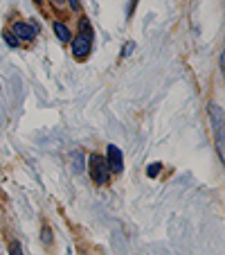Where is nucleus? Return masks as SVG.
<instances>
[{
	"instance_id": "nucleus-1",
	"label": "nucleus",
	"mask_w": 225,
	"mask_h": 255,
	"mask_svg": "<svg viewBox=\"0 0 225 255\" xmlns=\"http://www.w3.org/2000/svg\"><path fill=\"white\" fill-rule=\"evenodd\" d=\"M92 48V27H90V20L81 18L79 20V34L72 39V54L77 59H83L90 54Z\"/></svg>"
},
{
	"instance_id": "nucleus-2",
	"label": "nucleus",
	"mask_w": 225,
	"mask_h": 255,
	"mask_svg": "<svg viewBox=\"0 0 225 255\" xmlns=\"http://www.w3.org/2000/svg\"><path fill=\"white\" fill-rule=\"evenodd\" d=\"M210 118H212V127H214V140H216V151H219V158L223 160V144H225V129H223V111L221 106L210 104Z\"/></svg>"
},
{
	"instance_id": "nucleus-3",
	"label": "nucleus",
	"mask_w": 225,
	"mask_h": 255,
	"mask_svg": "<svg viewBox=\"0 0 225 255\" xmlns=\"http://www.w3.org/2000/svg\"><path fill=\"white\" fill-rule=\"evenodd\" d=\"M88 165H90V176H92V181H95L97 185H106V183H108L110 169H108V165H106L104 156L92 154L90 160H88Z\"/></svg>"
},
{
	"instance_id": "nucleus-4",
	"label": "nucleus",
	"mask_w": 225,
	"mask_h": 255,
	"mask_svg": "<svg viewBox=\"0 0 225 255\" xmlns=\"http://www.w3.org/2000/svg\"><path fill=\"white\" fill-rule=\"evenodd\" d=\"M106 165H108L110 172H117V174L124 169V158H122L120 147H115V144H108V149H106Z\"/></svg>"
},
{
	"instance_id": "nucleus-5",
	"label": "nucleus",
	"mask_w": 225,
	"mask_h": 255,
	"mask_svg": "<svg viewBox=\"0 0 225 255\" xmlns=\"http://www.w3.org/2000/svg\"><path fill=\"white\" fill-rule=\"evenodd\" d=\"M11 34L18 36V39H23V41H32V39H36L39 27H36V25H29V23H14Z\"/></svg>"
},
{
	"instance_id": "nucleus-6",
	"label": "nucleus",
	"mask_w": 225,
	"mask_h": 255,
	"mask_svg": "<svg viewBox=\"0 0 225 255\" xmlns=\"http://www.w3.org/2000/svg\"><path fill=\"white\" fill-rule=\"evenodd\" d=\"M54 34H57V39L61 41V43H68V41H70V29L66 27V25L63 23H54Z\"/></svg>"
},
{
	"instance_id": "nucleus-7",
	"label": "nucleus",
	"mask_w": 225,
	"mask_h": 255,
	"mask_svg": "<svg viewBox=\"0 0 225 255\" xmlns=\"http://www.w3.org/2000/svg\"><path fill=\"white\" fill-rule=\"evenodd\" d=\"M160 169H162V165H160V163H153V165H151V167H149V176H151V178H153V176H158V172H160Z\"/></svg>"
},
{
	"instance_id": "nucleus-8",
	"label": "nucleus",
	"mask_w": 225,
	"mask_h": 255,
	"mask_svg": "<svg viewBox=\"0 0 225 255\" xmlns=\"http://www.w3.org/2000/svg\"><path fill=\"white\" fill-rule=\"evenodd\" d=\"M5 41L11 45V48H16V45H18V41H16V36L11 32H5Z\"/></svg>"
},
{
	"instance_id": "nucleus-9",
	"label": "nucleus",
	"mask_w": 225,
	"mask_h": 255,
	"mask_svg": "<svg viewBox=\"0 0 225 255\" xmlns=\"http://www.w3.org/2000/svg\"><path fill=\"white\" fill-rule=\"evenodd\" d=\"M9 251H11V255H23V251H20V244H16V242H11Z\"/></svg>"
},
{
	"instance_id": "nucleus-10",
	"label": "nucleus",
	"mask_w": 225,
	"mask_h": 255,
	"mask_svg": "<svg viewBox=\"0 0 225 255\" xmlns=\"http://www.w3.org/2000/svg\"><path fill=\"white\" fill-rule=\"evenodd\" d=\"M68 5L72 7V11H77L79 7H81V5H79V0H68Z\"/></svg>"
},
{
	"instance_id": "nucleus-11",
	"label": "nucleus",
	"mask_w": 225,
	"mask_h": 255,
	"mask_svg": "<svg viewBox=\"0 0 225 255\" xmlns=\"http://www.w3.org/2000/svg\"><path fill=\"white\" fill-rule=\"evenodd\" d=\"M131 50H133V43L124 45V50H122V57H129V54H131Z\"/></svg>"
},
{
	"instance_id": "nucleus-12",
	"label": "nucleus",
	"mask_w": 225,
	"mask_h": 255,
	"mask_svg": "<svg viewBox=\"0 0 225 255\" xmlns=\"http://www.w3.org/2000/svg\"><path fill=\"white\" fill-rule=\"evenodd\" d=\"M43 242H45V244L50 242V228H43Z\"/></svg>"
},
{
	"instance_id": "nucleus-13",
	"label": "nucleus",
	"mask_w": 225,
	"mask_h": 255,
	"mask_svg": "<svg viewBox=\"0 0 225 255\" xmlns=\"http://www.w3.org/2000/svg\"><path fill=\"white\" fill-rule=\"evenodd\" d=\"M54 5H63V2H66V0H52Z\"/></svg>"
},
{
	"instance_id": "nucleus-14",
	"label": "nucleus",
	"mask_w": 225,
	"mask_h": 255,
	"mask_svg": "<svg viewBox=\"0 0 225 255\" xmlns=\"http://www.w3.org/2000/svg\"><path fill=\"white\" fill-rule=\"evenodd\" d=\"M34 2H36V5H39V2H41V0H34Z\"/></svg>"
}]
</instances>
